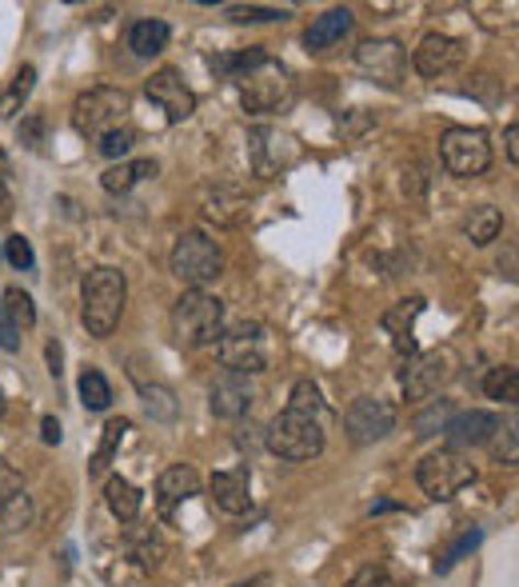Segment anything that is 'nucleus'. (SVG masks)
Instances as JSON below:
<instances>
[{
  "mask_svg": "<svg viewBox=\"0 0 519 587\" xmlns=\"http://www.w3.org/2000/svg\"><path fill=\"white\" fill-rule=\"evenodd\" d=\"M80 304H84V308H80V320H84L89 336L109 340L124 316V304H128V280H124L121 268H112V264L89 268L84 289H80Z\"/></svg>",
  "mask_w": 519,
  "mask_h": 587,
  "instance_id": "1",
  "label": "nucleus"
},
{
  "mask_svg": "<svg viewBox=\"0 0 519 587\" xmlns=\"http://www.w3.org/2000/svg\"><path fill=\"white\" fill-rule=\"evenodd\" d=\"M224 332V304L204 289H189L172 308V336L180 348H208Z\"/></svg>",
  "mask_w": 519,
  "mask_h": 587,
  "instance_id": "2",
  "label": "nucleus"
},
{
  "mask_svg": "<svg viewBox=\"0 0 519 587\" xmlns=\"http://www.w3.org/2000/svg\"><path fill=\"white\" fill-rule=\"evenodd\" d=\"M133 112V97L124 89H109V84H97V89L80 92L77 104H72V128L89 140L124 128V116Z\"/></svg>",
  "mask_w": 519,
  "mask_h": 587,
  "instance_id": "3",
  "label": "nucleus"
},
{
  "mask_svg": "<svg viewBox=\"0 0 519 587\" xmlns=\"http://www.w3.org/2000/svg\"><path fill=\"white\" fill-rule=\"evenodd\" d=\"M292 97H296V80H292V72H287L280 60H272V56H264L252 72H244L240 77L244 112H260V116H268V112L287 109Z\"/></svg>",
  "mask_w": 519,
  "mask_h": 587,
  "instance_id": "4",
  "label": "nucleus"
},
{
  "mask_svg": "<svg viewBox=\"0 0 519 587\" xmlns=\"http://www.w3.org/2000/svg\"><path fill=\"white\" fill-rule=\"evenodd\" d=\"M475 479V464L467 460L464 452H455V448H440V452H428L416 467V484L428 499L436 504H448L455 499L460 492L467 488Z\"/></svg>",
  "mask_w": 519,
  "mask_h": 587,
  "instance_id": "5",
  "label": "nucleus"
},
{
  "mask_svg": "<svg viewBox=\"0 0 519 587\" xmlns=\"http://www.w3.org/2000/svg\"><path fill=\"white\" fill-rule=\"evenodd\" d=\"M264 443L268 452H277L280 460H292V464L316 460L324 452V420H312L300 411H280L277 420L268 424Z\"/></svg>",
  "mask_w": 519,
  "mask_h": 587,
  "instance_id": "6",
  "label": "nucleus"
},
{
  "mask_svg": "<svg viewBox=\"0 0 519 587\" xmlns=\"http://www.w3.org/2000/svg\"><path fill=\"white\" fill-rule=\"evenodd\" d=\"M168 264H172V276H177L180 284L204 289V284H212V280L224 272V252L212 236L180 233L177 245H172V256H168Z\"/></svg>",
  "mask_w": 519,
  "mask_h": 587,
  "instance_id": "7",
  "label": "nucleus"
},
{
  "mask_svg": "<svg viewBox=\"0 0 519 587\" xmlns=\"http://www.w3.org/2000/svg\"><path fill=\"white\" fill-rule=\"evenodd\" d=\"M440 160L460 180L484 177L492 168V136L484 128H448L440 136Z\"/></svg>",
  "mask_w": 519,
  "mask_h": 587,
  "instance_id": "8",
  "label": "nucleus"
},
{
  "mask_svg": "<svg viewBox=\"0 0 519 587\" xmlns=\"http://www.w3.org/2000/svg\"><path fill=\"white\" fill-rule=\"evenodd\" d=\"M216 355H221L224 372H240V376H256L268 368V348L260 336V324H236L216 340Z\"/></svg>",
  "mask_w": 519,
  "mask_h": 587,
  "instance_id": "9",
  "label": "nucleus"
},
{
  "mask_svg": "<svg viewBox=\"0 0 519 587\" xmlns=\"http://www.w3.org/2000/svg\"><path fill=\"white\" fill-rule=\"evenodd\" d=\"M452 372H455L452 348H431V352H420L416 360H408L404 372H399L404 399H431L443 384H448V380H452Z\"/></svg>",
  "mask_w": 519,
  "mask_h": 587,
  "instance_id": "10",
  "label": "nucleus"
},
{
  "mask_svg": "<svg viewBox=\"0 0 519 587\" xmlns=\"http://www.w3.org/2000/svg\"><path fill=\"white\" fill-rule=\"evenodd\" d=\"M343 432L352 443H376L384 440L387 432H396V404H387L380 396H360L348 404L343 411Z\"/></svg>",
  "mask_w": 519,
  "mask_h": 587,
  "instance_id": "11",
  "label": "nucleus"
},
{
  "mask_svg": "<svg viewBox=\"0 0 519 587\" xmlns=\"http://www.w3.org/2000/svg\"><path fill=\"white\" fill-rule=\"evenodd\" d=\"M356 68L368 80L384 84V89H396L399 80H404V72H408V53L392 36H372V41H364V45L356 48Z\"/></svg>",
  "mask_w": 519,
  "mask_h": 587,
  "instance_id": "12",
  "label": "nucleus"
},
{
  "mask_svg": "<svg viewBox=\"0 0 519 587\" xmlns=\"http://www.w3.org/2000/svg\"><path fill=\"white\" fill-rule=\"evenodd\" d=\"M248 208H252V192L244 189L240 180H212L200 192V212L204 221L221 224V228H236V224L248 221Z\"/></svg>",
  "mask_w": 519,
  "mask_h": 587,
  "instance_id": "13",
  "label": "nucleus"
},
{
  "mask_svg": "<svg viewBox=\"0 0 519 587\" xmlns=\"http://www.w3.org/2000/svg\"><path fill=\"white\" fill-rule=\"evenodd\" d=\"M144 92H148V100H153L156 109L165 112L168 124H184L196 116V92L184 84V77H180L177 68L153 72V77L144 80Z\"/></svg>",
  "mask_w": 519,
  "mask_h": 587,
  "instance_id": "14",
  "label": "nucleus"
},
{
  "mask_svg": "<svg viewBox=\"0 0 519 587\" xmlns=\"http://www.w3.org/2000/svg\"><path fill=\"white\" fill-rule=\"evenodd\" d=\"M248 156H252L256 177H277L300 160V140L280 128H252L248 133Z\"/></svg>",
  "mask_w": 519,
  "mask_h": 587,
  "instance_id": "15",
  "label": "nucleus"
},
{
  "mask_svg": "<svg viewBox=\"0 0 519 587\" xmlns=\"http://www.w3.org/2000/svg\"><path fill=\"white\" fill-rule=\"evenodd\" d=\"M464 56H467L464 41H455V36H448V33H428L420 45H416V53H411V68L428 80H440L464 65Z\"/></svg>",
  "mask_w": 519,
  "mask_h": 587,
  "instance_id": "16",
  "label": "nucleus"
},
{
  "mask_svg": "<svg viewBox=\"0 0 519 587\" xmlns=\"http://www.w3.org/2000/svg\"><path fill=\"white\" fill-rule=\"evenodd\" d=\"M29 520H33V496L24 488L21 472L0 460V523L9 532H21L29 528Z\"/></svg>",
  "mask_w": 519,
  "mask_h": 587,
  "instance_id": "17",
  "label": "nucleus"
},
{
  "mask_svg": "<svg viewBox=\"0 0 519 587\" xmlns=\"http://www.w3.org/2000/svg\"><path fill=\"white\" fill-rule=\"evenodd\" d=\"M252 399H256L252 380L240 376V372H221L208 388V404L221 420H240L244 411L252 408Z\"/></svg>",
  "mask_w": 519,
  "mask_h": 587,
  "instance_id": "18",
  "label": "nucleus"
},
{
  "mask_svg": "<svg viewBox=\"0 0 519 587\" xmlns=\"http://www.w3.org/2000/svg\"><path fill=\"white\" fill-rule=\"evenodd\" d=\"M499 432V416L496 411H455L452 420L443 424V436H448V448H475V443H487Z\"/></svg>",
  "mask_w": 519,
  "mask_h": 587,
  "instance_id": "19",
  "label": "nucleus"
},
{
  "mask_svg": "<svg viewBox=\"0 0 519 587\" xmlns=\"http://www.w3.org/2000/svg\"><path fill=\"white\" fill-rule=\"evenodd\" d=\"M208 496L216 504V511L224 516H244L252 508V496H248V467H233V472H216L208 484Z\"/></svg>",
  "mask_w": 519,
  "mask_h": 587,
  "instance_id": "20",
  "label": "nucleus"
},
{
  "mask_svg": "<svg viewBox=\"0 0 519 587\" xmlns=\"http://www.w3.org/2000/svg\"><path fill=\"white\" fill-rule=\"evenodd\" d=\"M352 29H356L352 9H328L324 16H316L312 29L304 33V48H308V53H331V48L340 45Z\"/></svg>",
  "mask_w": 519,
  "mask_h": 587,
  "instance_id": "21",
  "label": "nucleus"
},
{
  "mask_svg": "<svg viewBox=\"0 0 519 587\" xmlns=\"http://www.w3.org/2000/svg\"><path fill=\"white\" fill-rule=\"evenodd\" d=\"M424 308H428V300L408 296V300H396V304L384 312V332L392 336V343H396L399 355L416 352V343H411V328H416V320L424 316Z\"/></svg>",
  "mask_w": 519,
  "mask_h": 587,
  "instance_id": "22",
  "label": "nucleus"
},
{
  "mask_svg": "<svg viewBox=\"0 0 519 587\" xmlns=\"http://www.w3.org/2000/svg\"><path fill=\"white\" fill-rule=\"evenodd\" d=\"M200 492V472L192 464H172L160 472L156 479V499H160V511H172L177 504H184L189 496Z\"/></svg>",
  "mask_w": 519,
  "mask_h": 587,
  "instance_id": "23",
  "label": "nucleus"
},
{
  "mask_svg": "<svg viewBox=\"0 0 519 587\" xmlns=\"http://www.w3.org/2000/svg\"><path fill=\"white\" fill-rule=\"evenodd\" d=\"M104 504H109V511L121 523H136V516H140V508H144L140 488H136L133 479H124V476L109 479V488H104Z\"/></svg>",
  "mask_w": 519,
  "mask_h": 587,
  "instance_id": "24",
  "label": "nucleus"
},
{
  "mask_svg": "<svg viewBox=\"0 0 519 587\" xmlns=\"http://www.w3.org/2000/svg\"><path fill=\"white\" fill-rule=\"evenodd\" d=\"M156 177V160H121V165H112L104 177H100V184H104V192H112V196H124V192H133L140 180Z\"/></svg>",
  "mask_w": 519,
  "mask_h": 587,
  "instance_id": "25",
  "label": "nucleus"
},
{
  "mask_svg": "<svg viewBox=\"0 0 519 587\" xmlns=\"http://www.w3.org/2000/svg\"><path fill=\"white\" fill-rule=\"evenodd\" d=\"M124 552L133 555L140 567H156L168 555V543L160 540L156 528H128L124 532Z\"/></svg>",
  "mask_w": 519,
  "mask_h": 587,
  "instance_id": "26",
  "label": "nucleus"
},
{
  "mask_svg": "<svg viewBox=\"0 0 519 587\" xmlns=\"http://www.w3.org/2000/svg\"><path fill=\"white\" fill-rule=\"evenodd\" d=\"M460 228H464V236L472 240L475 248H484L504 233V216H499V208H492V204H475V208L464 216Z\"/></svg>",
  "mask_w": 519,
  "mask_h": 587,
  "instance_id": "27",
  "label": "nucleus"
},
{
  "mask_svg": "<svg viewBox=\"0 0 519 587\" xmlns=\"http://www.w3.org/2000/svg\"><path fill=\"white\" fill-rule=\"evenodd\" d=\"M168 41H172V29H168L165 21H136L133 29H128V48H133L136 56L165 53Z\"/></svg>",
  "mask_w": 519,
  "mask_h": 587,
  "instance_id": "28",
  "label": "nucleus"
},
{
  "mask_svg": "<svg viewBox=\"0 0 519 587\" xmlns=\"http://www.w3.org/2000/svg\"><path fill=\"white\" fill-rule=\"evenodd\" d=\"M264 56H268L264 48H248V53H216V56H208V68L221 80H240L244 72H252Z\"/></svg>",
  "mask_w": 519,
  "mask_h": 587,
  "instance_id": "29",
  "label": "nucleus"
},
{
  "mask_svg": "<svg viewBox=\"0 0 519 587\" xmlns=\"http://www.w3.org/2000/svg\"><path fill=\"white\" fill-rule=\"evenodd\" d=\"M136 388H140V399L148 416L160 424H172L177 420V392L168 388V384H148V380H136Z\"/></svg>",
  "mask_w": 519,
  "mask_h": 587,
  "instance_id": "30",
  "label": "nucleus"
},
{
  "mask_svg": "<svg viewBox=\"0 0 519 587\" xmlns=\"http://www.w3.org/2000/svg\"><path fill=\"white\" fill-rule=\"evenodd\" d=\"M124 432H128V420H109V424H104V432H100V448H97V455L89 460V476L109 472L112 455H116V448H121Z\"/></svg>",
  "mask_w": 519,
  "mask_h": 587,
  "instance_id": "31",
  "label": "nucleus"
},
{
  "mask_svg": "<svg viewBox=\"0 0 519 587\" xmlns=\"http://www.w3.org/2000/svg\"><path fill=\"white\" fill-rule=\"evenodd\" d=\"M33 89H36V68L33 65H24L16 77H12V84H9V92L0 97V116L9 121V116H16L21 112V104L29 97H33Z\"/></svg>",
  "mask_w": 519,
  "mask_h": 587,
  "instance_id": "32",
  "label": "nucleus"
},
{
  "mask_svg": "<svg viewBox=\"0 0 519 587\" xmlns=\"http://www.w3.org/2000/svg\"><path fill=\"white\" fill-rule=\"evenodd\" d=\"M80 404L89 411L109 408L112 388H109V380H104V372H97V368H84V372H80Z\"/></svg>",
  "mask_w": 519,
  "mask_h": 587,
  "instance_id": "33",
  "label": "nucleus"
},
{
  "mask_svg": "<svg viewBox=\"0 0 519 587\" xmlns=\"http://www.w3.org/2000/svg\"><path fill=\"white\" fill-rule=\"evenodd\" d=\"M484 392H487V399L516 404V399H519V372L511 364L492 368V372H487V380H484Z\"/></svg>",
  "mask_w": 519,
  "mask_h": 587,
  "instance_id": "34",
  "label": "nucleus"
},
{
  "mask_svg": "<svg viewBox=\"0 0 519 587\" xmlns=\"http://www.w3.org/2000/svg\"><path fill=\"white\" fill-rule=\"evenodd\" d=\"M452 416H455L452 399H431L428 408H424L420 416L411 420V428H416V436H420V440H431V436L443 432V424L452 420Z\"/></svg>",
  "mask_w": 519,
  "mask_h": 587,
  "instance_id": "35",
  "label": "nucleus"
},
{
  "mask_svg": "<svg viewBox=\"0 0 519 587\" xmlns=\"http://www.w3.org/2000/svg\"><path fill=\"white\" fill-rule=\"evenodd\" d=\"M287 411H300V416H312V420H320V416H324L320 388H316L312 380H296V384H292V396H287Z\"/></svg>",
  "mask_w": 519,
  "mask_h": 587,
  "instance_id": "36",
  "label": "nucleus"
},
{
  "mask_svg": "<svg viewBox=\"0 0 519 587\" xmlns=\"http://www.w3.org/2000/svg\"><path fill=\"white\" fill-rule=\"evenodd\" d=\"M0 308H4V316L16 324V332H21V328H33V324H36L33 296H29L24 289H9V292H4V304H0Z\"/></svg>",
  "mask_w": 519,
  "mask_h": 587,
  "instance_id": "37",
  "label": "nucleus"
},
{
  "mask_svg": "<svg viewBox=\"0 0 519 587\" xmlns=\"http://www.w3.org/2000/svg\"><path fill=\"white\" fill-rule=\"evenodd\" d=\"M479 543H484V532H479V528H472L467 535H460V540H455L452 548H448V552H443L440 560H436V572H440V576H448V572H452V567L460 564V560H464L467 552H475Z\"/></svg>",
  "mask_w": 519,
  "mask_h": 587,
  "instance_id": "38",
  "label": "nucleus"
},
{
  "mask_svg": "<svg viewBox=\"0 0 519 587\" xmlns=\"http://www.w3.org/2000/svg\"><path fill=\"white\" fill-rule=\"evenodd\" d=\"M236 24H264V21H287L292 12L287 9H272V4H233L228 9Z\"/></svg>",
  "mask_w": 519,
  "mask_h": 587,
  "instance_id": "39",
  "label": "nucleus"
},
{
  "mask_svg": "<svg viewBox=\"0 0 519 587\" xmlns=\"http://www.w3.org/2000/svg\"><path fill=\"white\" fill-rule=\"evenodd\" d=\"M133 145H136V128H116V133H109V136H100V156H109V160H124V156L133 153Z\"/></svg>",
  "mask_w": 519,
  "mask_h": 587,
  "instance_id": "40",
  "label": "nucleus"
},
{
  "mask_svg": "<svg viewBox=\"0 0 519 587\" xmlns=\"http://www.w3.org/2000/svg\"><path fill=\"white\" fill-rule=\"evenodd\" d=\"M4 260H9L16 272H33L36 268V252L24 236H9V240H4Z\"/></svg>",
  "mask_w": 519,
  "mask_h": 587,
  "instance_id": "41",
  "label": "nucleus"
},
{
  "mask_svg": "<svg viewBox=\"0 0 519 587\" xmlns=\"http://www.w3.org/2000/svg\"><path fill=\"white\" fill-rule=\"evenodd\" d=\"M348 587H399V584L392 579V572H387V567L368 564V567H360L352 579H348Z\"/></svg>",
  "mask_w": 519,
  "mask_h": 587,
  "instance_id": "42",
  "label": "nucleus"
},
{
  "mask_svg": "<svg viewBox=\"0 0 519 587\" xmlns=\"http://www.w3.org/2000/svg\"><path fill=\"white\" fill-rule=\"evenodd\" d=\"M45 116L41 112H33V116H24L21 121V128H16V136H21V145H29V148H41L45 145Z\"/></svg>",
  "mask_w": 519,
  "mask_h": 587,
  "instance_id": "43",
  "label": "nucleus"
},
{
  "mask_svg": "<svg viewBox=\"0 0 519 587\" xmlns=\"http://www.w3.org/2000/svg\"><path fill=\"white\" fill-rule=\"evenodd\" d=\"M372 124H376V121H372V116H368L364 109H356L352 121H340V133H343V140H356V136H364L368 128H372Z\"/></svg>",
  "mask_w": 519,
  "mask_h": 587,
  "instance_id": "44",
  "label": "nucleus"
},
{
  "mask_svg": "<svg viewBox=\"0 0 519 587\" xmlns=\"http://www.w3.org/2000/svg\"><path fill=\"white\" fill-rule=\"evenodd\" d=\"M0 348H4V352H16V348H21V336H16V324H12L9 316H4V308H0Z\"/></svg>",
  "mask_w": 519,
  "mask_h": 587,
  "instance_id": "45",
  "label": "nucleus"
},
{
  "mask_svg": "<svg viewBox=\"0 0 519 587\" xmlns=\"http://www.w3.org/2000/svg\"><path fill=\"white\" fill-rule=\"evenodd\" d=\"M12 212H16V204H12L9 184H4V177H0V224H9V221H12Z\"/></svg>",
  "mask_w": 519,
  "mask_h": 587,
  "instance_id": "46",
  "label": "nucleus"
},
{
  "mask_svg": "<svg viewBox=\"0 0 519 587\" xmlns=\"http://www.w3.org/2000/svg\"><path fill=\"white\" fill-rule=\"evenodd\" d=\"M60 364H65V352H60V343L56 340H48V372H53L56 380H60V372H65Z\"/></svg>",
  "mask_w": 519,
  "mask_h": 587,
  "instance_id": "47",
  "label": "nucleus"
},
{
  "mask_svg": "<svg viewBox=\"0 0 519 587\" xmlns=\"http://www.w3.org/2000/svg\"><path fill=\"white\" fill-rule=\"evenodd\" d=\"M41 436H45V443H60V420L45 416V420H41Z\"/></svg>",
  "mask_w": 519,
  "mask_h": 587,
  "instance_id": "48",
  "label": "nucleus"
},
{
  "mask_svg": "<svg viewBox=\"0 0 519 587\" xmlns=\"http://www.w3.org/2000/svg\"><path fill=\"white\" fill-rule=\"evenodd\" d=\"M504 140H508V160H511V165H519V128H516V124H508Z\"/></svg>",
  "mask_w": 519,
  "mask_h": 587,
  "instance_id": "49",
  "label": "nucleus"
},
{
  "mask_svg": "<svg viewBox=\"0 0 519 587\" xmlns=\"http://www.w3.org/2000/svg\"><path fill=\"white\" fill-rule=\"evenodd\" d=\"M236 587H272V579H268V576H256V579H248V584H236Z\"/></svg>",
  "mask_w": 519,
  "mask_h": 587,
  "instance_id": "50",
  "label": "nucleus"
},
{
  "mask_svg": "<svg viewBox=\"0 0 519 587\" xmlns=\"http://www.w3.org/2000/svg\"><path fill=\"white\" fill-rule=\"evenodd\" d=\"M9 172V156H4V148H0V177Z\"/></svg>",
  "mask_w": 519,
  "mask_h": 587,
  "instance_id": "51",
  "label": "nucleus"
},
{
  "mask_svg": "<svg viewBox=\"0 0 519 587\" xmlns=\"http://www.w3.org/2000/svg\"><path fill=\"white\" fill-rule=\"evenodd\" d=\"M0 416H4V392H0Z\"/></svg>",
  "mask_w": 519,
  "mask_h": 587,
  "instance_id": "52",
  "label": "nucleus"
}]
</instances>
